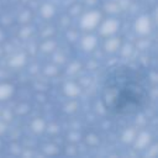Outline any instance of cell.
<instances>
[{
  "label": "cell",
  "instance_id": "6da1fadb",
  "mask_svg": "<svg viewBox=\"0 0 158 158\" xmlns=\"http://www.w3.org/2000/svg\"><path fill=\"white\" fill-rule=\"evenodd\" d=\"M149 80L146 73L128 65L110 69L105 75L100 98L105 110L116 117L133 116L149 102Z\"/></svg>",
  "mask_w": 158,
  "mask_h": 158
}]
</instances>
